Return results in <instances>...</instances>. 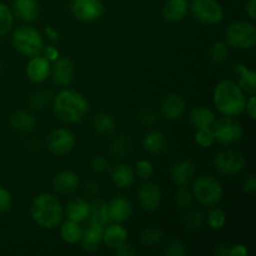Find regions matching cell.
Returning <instances> with one entry per match:
<instances>
[{"instance_id":"cell-11","label":"cell","mask_w":256,"mask_h":256,"mask_svg":"<svg viewBox=\"0 0 256 256\" xmlns=\"http://www.w3.org/2000/svg\"><path fill=\"white\" fill-rule=\"evenodd\" d=\"M46 145L54 155H66L74 149L75 136L69 129L59 128L50 132Z\"/></svg>"},{"instance_id":"cell-27","label":"cell","mask_w":256,"mask_h":256,"mask_svg":"<svg viewBox=\"0 0 256 256\" xmlns=\"http://www.w3.org/2000/svg\"><path fill=\"white\" fill-rule=\"evenodd\" d=\"M190 122L196 129L212 128L215 122L214 112L204 106H196L190 112Z\"/></svg>"},{"instance_id":"cell-7","label":"cell","mask_w":256,"mask_h":256,"mask_svg":"<svg viewBox=\"0 0 256 256\" xmlns=\"http://www.w3.org/2000/svg\"><path fill=\"white\" fill-rule=\"evenodd\" d=\"M212 130L214 132L215 142L225 146L238 144L242 139V134H244L242 124L232 116H225L215 120Z\"/></svg>"},{"instance_id":"cell-32","label":"cell","mask_w":256,"mask_h":256,"mask_svg":"<svg viewBox=\"0 0 256 256\" xmlns=\"http://www.w3.org/2000/svg\"><path fill=\"white\" fill-rule=\"evenodd\" d=\"M132 148V142L128 135H119L112 140L110 145V152L115 158H124L130 152Z\"/></svg>"},{"instance_id":"cell-36","label":"cell","mask_w":256,"mask_h":256,"mask_svg":"<svg viewBox=\"0 0 256 256\" xmlns=\"http://www.w3.org/2000/svg\"><path fill=\"white\" fill-rule=\"evenodd\" d=\"M228 54H229V48L228 44L222 42H216L210 49V60H212L214 64L220 65L228 59Z\"/></svg>"},{"instance_id":"cell-54","label":"cell","mask_w":256,"mask_h":256,"mask_svg":"<svg viewBox=\"0 0 256 256\" xmlns=\"http://www.w3.org/2000/svg\"><path fill=\"white\" fill-rule=\"evenodd\" d=\"M229 249H230V245H220L219 249L216 250V252L219 254L220 256H226L229 255Z\"/></svg>"},{"instance_id":"cell-47","label":"cell","mask_w":256,"mask_h":256,"mask_svg":"<svg viewBox=\"0 0 256 256\" xmlns=\"http://www.w3.org/2000/svg\"><path fill=\"white\" fill-rule=\"evenodd\" d=\"M42 52H44V58L49 62H54L55 60L59 59L60 54H59V50L56 49L55 46H46L42 49Z\"/></svg>"},{"instance_id":"cell-20","label":"cell","mask_w":256,"mask_h":256,"mask_svg":"<svg viewBox=\"0 0 256 256\" xmlns=\"http://www.w3.org/2000/svg\"><path fill=\"white\" fill-rule=\"evenodd\" d=\"M128 240V232L124 226L119 224V222H115V224L108 225L106 228H104V232H102V242L106 245L109 249H118L119 246H122V244H125Z\"/></svg>"},{"instance_id":"cell-40","label":"cell","mask_w":256,"mask_h":256,"mask_svg":"<svg viewBox=\"0 0 256 256\" xmlns=\"http://www.w3.org/2000/svg\"><path fill=\"white\" fill-rule=\"evenodd\" d=\"M154 174V166L148 160H139L136 162V175L142 180H148Z\"/></svg>"},{"instance_id":"cell-12","label":"cell","mask_w":256,"mask_h":256,"mask_svg":"<svg viewBox=\"0 0 256 256\" xmlns=\"http://www.w3.org/2000/svg\"><path fill=\"white\" fill-rule=\"evenodd\" d=\"M75 68L69 58H59L54 62L50 75H52V82L58 86H68L72 84L74 79Z\"/></svg>"},{"instance_id":"cell-31","label":"cell","mask_w":256,"mask_h":256,"mask_svg":"<svg viewBox=\"0 0 256 256\" xmlns=\"http://www.w3.org/2000/svg\"><path fill=\"white\" fill-rule=\"evenodd\" d=\"M60 235H62V239L66 244H76L82 239V229L79 225V222L68 219V222H62V229H60Z\"/></svg>"},{"instance_id":"cell-8","label":"cell","mask_w":256,"mask_h":256,"mask_svg":"<svg viewBox=\"0 0 256 256\" xmlns=\"http://www.w3.org/2000/svg\"><path fill=\"white\" fill-rule=\"evenodd\" d=\"M189 8L192 16L202 24H219L224 16L222 8L216 0H192Z\"/></svg>"},{"instance_id":"cell-35","label":"cell","mask_w":256,"mask_h":256,"mask_svg":"<svg viewBox=\"0 0 256 256\" xmlns=\"http://www.w3.org/2000/svg\"><path fill=\"white\" fill-rule=\"evenodd\" d=\"M14 22V14L12 9L4 2H0V36L6 34L12 28Z\"/></svg>"},{"instance_id":"cell-9","label":"cell","mask_w":256,"mask_h":256,"mask_svg":"<svg viewBox=\"0 0 256 256\" xmlns=\"http://www.w3.org/2000/svg\"><path fill=\"white\" fill-rule=\"evenodd\" d=\"M214 165L220 174L232 176L245 168V158L242 152L235 150H224L215 156Z\"/></svg>"},{"instance_id":"cell-51","label":"cell","mask_w":256,"mask_h":256,"mask_svg":"<svg viewBox=\"0 0 256 256\" xmlns=\"http://www.w3.org/2000/svg\"><path fill=\"white\" fill-rule=\"evenodd\" d=\"M84 192H86V195L89 196H95L99 192V185L94 182H88L84 185Z\"/></svg>"},{"instance_id":"cell-38","label":"cell","mask_w":256,"mask_h":256,"mask_svg":"<svg viewBox=\"0 0 256 256\" xmlns=\"http://www.w3.org/2000/svg\"><path fill=\"white\" fill-rule=\"evenodd\" d=\"M204 224V214L199 210H190L184 216V225L186 229L198 230Z\"/></svg>"},{"instance_id":"cell-49","label":"cell","mask_w":256,"mask_h":256,"mask_svg":"<svg viewBox=\"0 0 256 256\" xmlns=\"http://www.w3.org/2000/svg\"><path fill=\"white\" fill-rule=\"evenodd\" d=\"M245 110H246L248 115H249L252 119H255L256 118V99L255 95H252L250 99L246 102V105H245Z\"/></svg>"},{"instance_id":"cell-28","label":"cell","mask_w":256,"mask_h":256,"mask_svg":"<svg viewBox=\"0 0 256 256\" xmlns=\"http://www.w3.org/2000/svg\"><path fill=\"white\" fill-rule=\"evenodd\" d=\"M235 72L239 74V85L244 92L250 95H255L256 92V72L254 70L248 69L244 65H236Z\"/></svg>"},{"instance_id":"cell-10","label":"cell","mask_w":256,"mask_h":256,"mask_svg":"<svg viewBox=\"0 0 256 256\" xmlns=\"http://www.w3.org/2000/svg\"><path fill=\"white\" fill-rule=\"evenodd\" d=\"M72 12L80 22H96L104 14V4L102 0H72Z\"/></svg>"},{"instance_id":"cell-50","label":"cell","mask_w":256,"mask_h":256,"mask_svg":"<svg viewBox=\"0 0 256 256\" xmlns=\"http://www.w3.org/2000/svg\"><path fill=\"white\" fill-rule=\"evenodd\" d=\"M248 249L242 244H238V245H232L230 246L229 249V256H244L248 255Z\"/></svg>"},{"instance_id":"cell-42","label":"cell","mask_w":256,"mask_h":256,"mask_svg":"<svg viewBox=\"0 0 256 256\" xmlns=\"http://www.w3.org/2000/svg\"><path fill=\"white\" fill-rule=\"evenodd\" d=\"M138 119H139L140 124L145 125V126H152V125L158 122V115L154 110L142 109V112H139Z\"/></svg>"},{"instance_id":"cell-25","label":"cell","mask_w":256,"mask_h":256,"mask_svg":"<svg viewBox=\"0 0 256 256\" xmlns=\"http://www.w3.org/2000/svg\"><path fill=\"white\" fill-rule=\"evenodd\" d=\"M112 179L119 188H130L135 182V170L128 164L115 165L112 170Z\"/></svg>"},{"instance_id":"cell-14","label":"cell","mask_w":256,"mask_h":256,"mask_svg":"<svg viewBox=\"0 0 256 256\" xmlns=\"http://www.w3.org/2000/svg\"><path fill=\"white\" fill-rule=\"evenodd\" d=\"M185 110H186V102L184 100V98L178 94L168 95L160 104L162 116L168 120H172V122L179 120L184 115Z\"/></svg>"},{"instance_id":"cell-52","label":"cell","mask_w":256,"mask_h":256,"mask_svg":"<svg viewBox=\"0 0 256 256\" xmlns=\"http://www.w3.org/2000/svg\"><path fill=\"white\" fill-rule=\"evenodd\" d=\"M246 12L250 16V19H256V0H249L246 4Z\"/></svg>"},{"instance_id":"cell-23","label":"cell","mask_w":256,"mask_h":256,"mask_svg":"<svg viewBox=\"0 0 256 256\" xmlns=\"http://www.w3.org/2000/svg\"><path fill=\"white\" fill-rule=\"evenodd\" d=\"M188 12H189L188 0H168L162 9V16L168 22H176L184 19Z\"/></svg>"},{"instance_id":"cell-55","label":"cell","mask_w":256,"mask_h":256,"mask_svg":"<svg viewBox=\"0 0 256 256\" xmlns=\"http://www.w3.org/2000/svg\"><path fill=\"white\" fill-rule=\"evenodd\" d=\"M0 69H2V64H0Z\"/></svg>"},{"instance_id":"cell-46","label":"cell","mask_w":256,"mask_h":256,"mask_svg":"<svg viewBox=\"0 0 256 256\" xmlns=\"http://www.w3.org/2000/svg\"><path fill=\"white\" fill-rule=\"evenodd\" d=\"M242 192H246V194H254L256 192V178L254 174H250L242 180Z\"/></svg>"},{"instance_id":"cell-48","label":"cell","mask_w":256,"mask_h":256,"mask_svg":"<svg viewBox=\"0 0 256 256\" xmlns=\"http://www.w3.org/2000/svg\"><path fill=\"white\" fill-rule=\"evenodd\" d=\"M136 254V252L134 250V248L132 245H128L126 242L122 244V246H119L118 249H115V255H119V256H132Z\"/></svg>"},{"instance_id":"cell-33","label":"cell","mask_w":256,"mask_h":256,"mask_svg":"<svg viewBox=\"0 0 256 256\" xmlns=\"http://www.w3.org/2000/svg\"><path fill=\"white\" fill-rule=\"evenodd\" d=\"M162 239H164V235H162V230L154 229V228L142 230V235H140V242L146 248L159 246L162 245Z\"/></svg>"},{"instance_id":"cell-1","label":"cell","mask_w":256,"mask_h":256,"mask_svg":"<svg viewBox=\"0 0 256 256\" xmlns=\"http://www.w3.org/2000/svg\"><path fill=\"white\" fill-rule=\"evenodd\" d=\"M52 109L58 119L75 124L82 122L89 112V102L76 90L64 89L54 96Z\"/></svg>"},{"instance_id":"cell-4","label":"cell","mask_w":256,"mask_h":256,"mask_svg":"<svg viewBox=\"0 0 256 256\" xmlns=\"http://www.w3.org/2000/svg\"><path fill=\"white\" fill-rule=\"evenodd\" d=\"M12 45L20 54L25 56H36L44 49V40L42 34L35 28L22 25L14 30L12 36Z\"/></svg>"},{"instance_id":"cell-24","label":"cell","mask_w":256,"mask_h":256,"mask_svg":"<svg viewBox=\"0 0 256 256\" xmlns=\"http://www.w3.org/2000/svg\"><path fill=\"white\" fill-rule=\"evenodd\" d=\"M88 220H89V224L99 225L102 228L106 226L110 222L108 202L102 199H96L90 202V212Z\"/></svg>"},{"instance_id":"cell-29","label":"cell","mask_w":256,"mask_h":256,"mask_svg":"<svg viewBox=\"0 0 256 256\" xmlns=\"http://www.w3.org/2000/svg\"><path fill=\"white\" fill-rule=\"evenodd\" d=\"M92 128H94L98 134L102 135V136H108V135H112L115 132L116 125H115L112 115L105 112H100L92 118Z\"/></svg>"},{"instance_id":"cell-41","label":"cell","mask_w":256,"mask_h":256,"mask_svg":"<svg viewBox=\"0 0 256 256\" xmlns=\"http://www.w3.org/2000/svg\"><path fill=\"white\" fill-rule=\"evenodd\" d=\"M50 92H36V94H34L32 96V100H30V105H32V108H34V109H42V108L45 106V105L49 102L50 100Z\"/></svg>"},{"instance_id":"cell-21","label":"cell","mask_w":256,"mask_h":256,"mask_svg":"<svg viewBox=\"0 0 256 256\" xmlns=\"http://www.w3.org/2000/svg\"><path fill=\"white\" fill-rule=\"evenodd\" d=\"M102 232H104V228L99 226V225L89 224V226L85 230H82V249L88 252H96L100 248V244L102 242Z\"/></svg>"},{"instance_id":"cell-19","label":"cell","mask_w":256,"mask_h":256,"mask_svg":"<svg viewBox=\"0 0 256 256\" xmlns=\"http://www.w3.org/2000/svg\"><path fill=\"white\" fill-rule=\"evenodd\" d=\"M50 69H52V65L49 60L45 59L44 56L36 55L30 59L26 66V75L32 82H42L49 78Z\"/></svg>"},{"instance_id":"cell-5","label":"cell","mask_w":256,"mask_h":256,"mask_svg":"<svg viewBox=\"0 0 256 256\" xmlns=\"http://www.w3.org/2000/svg\"><path fill=\"white\" fill-rule=\"evenodd\" d=\"M222 194L224 190L220 182L210 175L198 178L192 184V195L200 204L206 208L216 206L222 202Z\"/></svg>"},{"instance_id":"cell-2","label":"cell","mask_w":256,"mask_h":256,"mask_svg":"<svg viewBox=\"0 0 256 256\" xmlns=\"http://www.w3.org/2000/svg\"><path fill=\"white\" fill-rule=\"evenodd\" d=\"M212 102L225 116H238L245 112L246 98L242 88L232 80H222L215 86Z\"/></svg>"},{"instance_id":"cell-39","label":"cell","mask_w":256,"mask_h":256,"mask_svg":"<svg viewBox=\"0 0 256 256\" xmlns=\"http://www.w3.org/2000/svg\"><path fill=\"white\" fill-rule=\"evenodd\" d=\"M195 142L202 148H209L215 142L214 132L212 128H205V129H198V132L195 134Z\"/></svg>"},{"instance_id":"cell-3","label":"cell","mask_w":256,"mask_h":256,"mask_svg":"<svg viewBox=\"0 0 256 256\" xmlns=\"http://www.w3.org/2000/svg\"><path fill=\"white\" fill-rule=\"evenodd\" d=\"M32 216L39 226L54 229L62 222L64 209L55 195L44 192L32 200Z\"/></svg>"},{"instance_id":"cell-18","label":"cell","mask_w":256,"mask_h":256,"mask_svg":"<svg viewBox=\"0 0 256 256\" xmlns=\"http://www.w3.org/2000/svg\"><path fill=\"white\" fill-rule=\"evenodd\" d=\"M12 12L22 22H32L39 16L40 6L36 0H14Z\"/></svg>"},{"instance_id":"cell-37","label":"cell","mask_w":256,"mask_h":256,"mask_svg":"<svg viewBox=\"0 0 256 256\" xmlns=\"http://www.w3.org/2000/svg\"><path fill=\"white\" fill-rule=\"evenodd\" d=\"M208 224L212 230H220L226 224V214L224 210L214 208L208 214Z\"/></svg>"},{"instance_id":"cell-17","label":"cell","mask_w":256,"mask_h":256,"mask_svg":"<svg viewBox=\"0 0 256 256\" xmlns=\"http://www.w3.org/2000/svg\"><path fill=\"white\" fill-rule=\"evenodd\" d=\"M52 189L59 194H72L79 188V176L75 172H69V170L60 172L59 174L52 178Z\"/></svg>"},{"instance_id":"cell-22","label":"cell","mask_w":256,"mask_h":256,"mask_svg":"<svg viewBox=\"0 0 256 256\" xmlns=\"http://www.w3.org/2000/svg\"><path fill=\"white\" fill-rule=\"evenodd\" d=\"M90 212V202L82 198H72L69 200L65 209V214L69 220L76 222H82L88 220Z\"/></svg>"},{"instance_id":"cell-45","label":"cell","mask_w":256,"mask_h":256,"mask_svg":"<svg viewBox=\"0 0 256 256\" xmlns=\"http://www.w3.org/2000/svg\"><path fill=\"white\" fill-rule=\"evenodd\" d=\"M92 169L94 172L98 174H102V172H108L109 170V162L105 159L104 156H95L92 160Z\"/></svg>"},{"instance_id":"cell-30","label":"cell","mask_w":256,"mask_h":256,"mask_svg":"<svg viewBox=\"0 0 256 256\" xmlns=\"http://www.w3.org/2000/svg\"><path fill=\"white\" fill-rule=\"evenodd\" d=\"M35 122H36V119L34 115L26 110H19L10 116V124L15 130H19V132H30L34 129Z\"/></svg>"},{"instance_id":"cell-15","label":"cell","mask_w":256,"mask_h":256,"mask_svg":"<svg viewBox=\"0 0 256 256\" xmlns=\"http://www.w3.org/2000/svg\"><path fill=\"white\" fill-rule=\"evenodd\" d=\"M108 209H109L110 222L120 224L129 220V218L132 216V205L126 196L118 195L108 204Z\"/></svg>"},{"instance_id":"cell-34","label":"cell","mask_w":256,"mask_h":256,"mask_svg":"<svg viewBox=\"0 0 256 256\" xmlns=\"http://www.w3.org/2000/svg\"><path fill=\"white\" fill-rule=\"evenodd\" d=\"M175 202L180 209H192V204H194V195H192V190L188 188V185L179 186V189L175 192Z\"/></svg>"},{"instance_id":"cell-53","label":"cell","mask_w":256,"mask_h":256,"mask_svg":"<svg viewBox=\"0 0 256 256\" xmlns=\"http://www.w3.org/2000/svg\"><path fill=\"white\" fill-rule=\"evenodd\" d=\"M45 32H46V35L49 36V39H52V42H56V40L59 39V34H58V32L54 29V28L48 26L46 29H45Z\"/></svg>"},{"instance_id":"cell-13","label":"cell","mask_w":256,"mask_h":256,"mask_svg":"<svg viewBox=\"0 0 256 256\" xmlns=\"http://www.w3.org/2000/svg\"><path fill=\"white\" fill-rule=\"evenodd\" d=\"M138 200L140 206L148 212L156 210L162 202V192L154 182H144L138 190Z\"/></svg>"},{"instance_id":"cell-43","label":"cell","mask_w":256,"mask_h":256,"mask_svg":"<svg viewBox=\"0 0 256 256\" xmlns=\"http://www.w3.org/2000/svg\"><path fill=\"white\" fill-rule=\"evenodd\" d=\"M186 249H185L184 244L179 240H172L168 248L165 249L164 254L169 255V256H184L186 255Z\"/></svg>"},{"instance_id":"cell-26","label":"cell","mask_w":256,"mask_h":256,"mask_svg":"<svg viewBox=\"0 0 256 256\" xmlns=\"http://www.w3.org/2000/svg\"><path fill=\"white\" fill-rule=\"evenodd\" d=\"M142 146L150 154H162L168 149V140L162 132L154 130L145 135L142 139Z\"/></svg>"},{"instance_id":"cell-44","label":"cell","mask_w":256,"mask_h":256,"mask_svg":"<svg viewBox=\"0 0 256 256\" xmlns=\"http://www.w3.org/2000/svg\"><path fill=\"white\" fill-rule=\"evenodd\" d=\"M12 200L10 192L4 188H0V215L9 212L12 208Z\"/></svg>"},{"instance_id":"cell-16","label":"cell","mask_w":256,"mask_h":256,"mask_svg":"<svg viewBox=\"0 0 256 256\" xmlns=\"http://www.w3.org/2000/svg\"><path fill=\"white\" fill-rule=\"evenodd\" d=\"M195 174V165L190 159H182L174 162L170 169V176L172 180L178 186L188 185Z\"/></svg>"},{"instance_id":"cell-6","label":"cell","mask_w":256,"mask_h":256,"mask_svg":"<svg viewBox=\"0 0 256 256\" xmlns=\"http://www.w3.org/2000/svg\"><path fill=\"white\" fill-rule=\"evenodd\" d=\"M225 39L235 49H252L256 44V28L249 22H235L225 30Z\"/></svg>"}]
</instances>
